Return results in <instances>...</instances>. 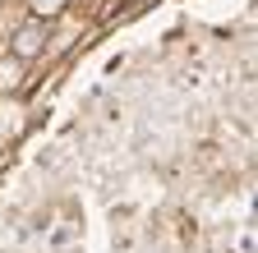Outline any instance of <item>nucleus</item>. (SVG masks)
<instances>
[{"label": "nucleus", "mask_w": 258, "mask_h": 253, "mask_svg": "<svg viewBox=\"0 0 258 253\" xmlns=\"http://www.w3.org/2000/svg\"><path fill=\"white\" fill-rule=\"evenodd\" d=\"M42 42H46V23L42 19H28L19 33H14V55L19 60H32V55L42 51Z\"/></svg>", "instance_id": "obj_1"}]
</instances>
